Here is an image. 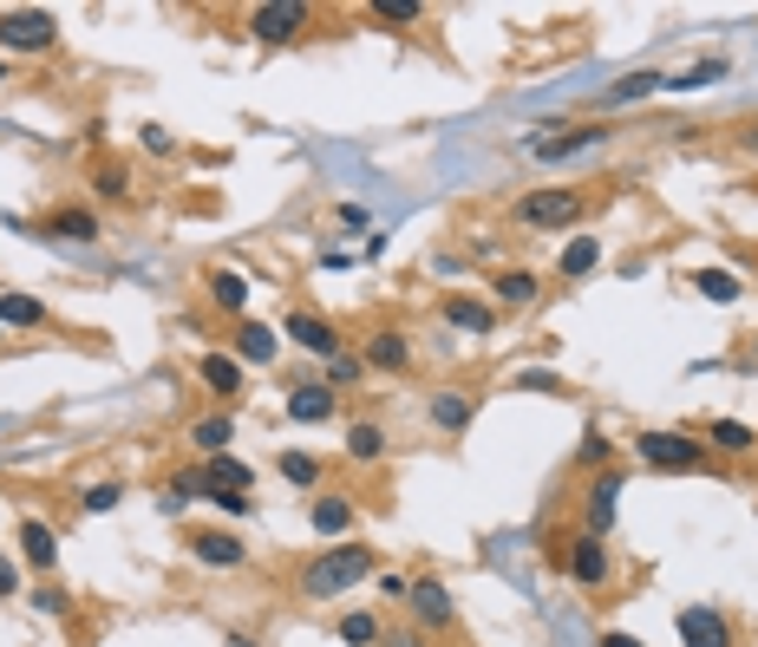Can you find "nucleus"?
Instances as JSON below:
<instances>
[{"label":"nucleus","mask_w":758,"mask_h":647,"mask_svg":"<svg viewBox=\"0 0 758 647\" xmlns=\"http://www.w3.org/2000/svg\"><path fill=\"white\" fill-rule=\"evenodd\" d=\"M341 229H366V210H360V204H341Z\"/></svg>","instance_id":"obj_45"},{"label":"nucleus","mask_w":758,"mask_h":647,"mask_svg":"<svg viewBox=\"0 0 758 647\" xmlns=\"http://www.w3.org/2000/svg\"><path fill=\"white\" fill-rule=\"evenodd\" d=\"M33 608H40V615H53V622H66V615H72V588H60V582L33 588Z\"/></svg>","instance_id":"obj_37"},{"label":"nucleus","mask_w":758,"mask_h":647,"mask_svg":"<svg viewBox=\"0 0 758 647\" xmlns=\"http://www.w3.org/2000/svg\"><path fill=\"white\" fill-rule=\"evenodd\" d=\"M380 595H386V602H406V595H413V575L386 570V575H380Z\"/></svg>","instance_id":"obj_42"},{"label":"nucleus","mask_w":758,"mask_h":647,"mask_svg":"<svg viewBox=\"0 0 758 647\" xmlns=\"http://www.w3.org/2000/svg\"><path fill=\"white\" fill-rule=\"evenodd\" d=\"M562 575H575L582 588H595V595H602V588L615 582V556H609V543H602V536H589V530H582V536H569V563H562Z\"/></svg>","instance_id":"obj_6"},{"label":"nucleus","mask_w":758,"mask_h":647,"mask_svg":"<svg viewBox=\"0 0 758 647\" xmlns=\"http://www.w3.org/2000/svg\"><path fill=\"white\" fill-rule=\"evenodd\" d=\"M197 379H204L216 399H236V393H242V359L236 354H204L197 359Z\"/></svg>","instance_id":"obj_20"},{"label":"nucleus","mask_w":758,"mask_h":647,"mask_svg":"<svg viewBox=\"0 0 758 647\" xmlns=\"http://www.w3.org/2000/svg\"><path fill=\"white\" fill-rule=\"evenodd\" d=\"M276 471L288 478V484H301V491H314V484H321V458H314V451H281Z\"/></svg>","instance_id":"obj_33"},{"label":"nucleus","mask_w":758,"mask_h":647,"mask_svg":"<svg viewBox=\"0 0 758 647\" xmlns=\"http://www.w3.org/2000/svg\"><path fill=\"white\" fill-rule=\"evenodd\" d=\"M40 236H53V242H98V216L79 210V204H60V210L40 222Z\"/></svg>","instance_id":"obj_17"},{"label":"nucleus","mask_w":758,"mask_h":647,"mask_svg":"<svg viewBox=\"0 0 758 647\" xmlns=\"http://www.w3.org/2000/svg\"><path fill=\"white\" fill-rule=\"evenodd\" d=\"M92 190H98L105 204H132V170H125V164H98Z\"/></svg>","instance_id":"obj_35"},{"label":"nucleus","mask_w":758,"mask_h":647,"mask_svg":"<svg viewBox=\"0 0 758 647\" xmlns=\"http://www.w3.org/2000/svg\"><path fill=\"white\" fill-rule=\"evenodd\" d=\"M190 556L204 570H242L249 563V543L236 530H190Z\"/></svg>","instance_id":"obj_10"},{"label":"nucleus","mask_w":758,"mask_h":647,"mask_svg":"<svg viewBox=\"0 0 758 647\" xmlns=\"http://www.w3.org/2000/svg\"><path fill=\"white\" fill-rule=\"evenodd\" d=\"M386 647H425V628H406V635H393Z\"/></svg>","instance_id":"obj_47"},{"label":"nucleus","mask_w":758,"mask_h":647,"mask_svg":"<svg viewBox=\"0 0 758 647\" xmlns=\"http://www.w3.org/2000/svg\"><path fill=\"white\" fill-rule=\"evenodd\" d=\"M438 314H445L458 334H478V341L497 327V307H490V301H478V294H458V288H451V294H438Z\"/></svg>","instance_id":"obj_14"},{"label":"nucleus","mask_w":758,"mask_h":647,"mask_svg":"<svg viewBox=\"0 0 758 647\" xmlns=\"http://www.w3.org/2000/svg\"><path fill=\"white\" fill-rule=\"evenodd\" d=\"M674 628H681L687 647H739L733 641V622H726L719 608H706V602H687V608L674 615Z\"/></svg>","instance_id":"obj_9"},{"label":"nucleus","mask_w":758,"mask_h":647,"mask_svg":"<svg viewBox=\"0 0 758 647\" xmlns=\"http://www.w3.org/2000/svg\"><path fill=\"white\" fill-rule=\"evenodd\" d=\"M144 150H150V157H170V150H177V138H170L164 125H144Z\"/></svg>","instance_id":"obj_43"},{"label":"nucleus","mask_w":758,"mask_h":647,"mask_svg":"<svg viewBox=\"0 0 758 647\" xmlns=\"http://www.w3.org/2000/svg\"><path fill=\"white\" fill-rule=\"evenodd\" d=\"M229 647H256V641H249V635H229Z\"/></svg>","instance_id":"obj_49"},{"label":"nucleus","mask_w":758,"mask_h":647,"mask_svg":"<svg viewBox=\"0 0 758 647\" xmlns=\"http://www.w3.org/2000/svg\"><path fill=\"white\" fill-rule=\"evenodd\" d=\"M634 451H641V465H654V471H713V451H706V438H693V431H641Z\"/></svg>","instance_id":"obj_2"},{"label":"nucleus","mask_w":758,"mask_h":647,"mask_svg":"<svg viewBox=\"0 0 758 647\" xmlns=\"http://www.w3.org/2000/svg\"><path fill=\"white\" fill-rule=\"evenodd\" d=\"M713 79H726V60H719V53L693 60L687 72H667V79H661V92H699V85H713Z\"/></svg>","instance_id":"obj_27"},{"label":"nucleus","mask_w":758,"mask_h":647,"mask_svg":"<svg viewBox=\"0 0 758 647\" xmlns=\"http://www.w3.org/2000/svg\"><path fill=\"white\" fill-rule=\"evenodd\" d=\"M341 641L346 647H380V641H386V628H380V615H373V608H346V615H341Z\"/></svg>","instance_id":"obj_30"},{"label":"nucleus","mask_w":758,"mask_h":647,"mask_svg":"<svg viewBox=\"0 0 758 647\" xmlns=\"http://www.w3.org/2000/svg\"><path fill=\"white\" fill-rule=\"evenodd\" d=\"M693 288H699V294H706V301H719V307H726V301H739V294H746V282H739V275H733V269H693Z\"/></svg>","instance_id":"obj_32"},{"label":"nucleus","mask_w":758,"mask_h":647,"mask_svg":"<svg viewBox=\"0 0 758 647\" xmlns=\"http://www.w3.org/2000/svg\"><path fill=\"white\" fill-rule=\"evenodd\" d=\"M517 393H562V379L543 373V366H523V373H517Z\"/></svg>","instance_id":"obj_41"},{"label":"nucleus","mask_w":758,"mask_h":647,"mask_svg":"<svg viewBox=\"0 0 758 647\" xmlns=\"http://www.w3.org/2000/svg\"><path fill=\"white\" fill-rule=\"evenodd\" d=\"M425 419L438 431H465L478 419V393H465V386H438L432 399H425Z\"/></svg>","instance_id":"obj_13"},{"label":"nucleus","mask_w":758,"mask_h":647,"mask_svg":"<svg viewBox=\"0 0 758 647\" xmlns=\"http://www.w3.org/2000/svg\"><path fill=\"white\" fill-rule=\"evenodd\" d=\"M334 413H341V393L321 386V379H301V386L288 393V419H294V426H328Z\"/></svg>","instance_id":"obj_11"},{"label":"nucleus","mask_w":758,"mask_h":647,"mask_svg":"<svg viewBox=\"0 0 758 647\" xmlns=\"http://www.w3.org/2000/svg\"><path fill=\"white\" fill-rule=\"evenodd\" d=\"M699 438H706V451H726V458H746V451L758 445V431H752V426H739V419H713V426L699 431Z\"/></svg>","instance_id":"obj_23"},{"label":"nucleus","mask_w":758,"mask_h":647,"mask_svg":"<svg viewBox=\"0 0 758 647\" xmlns=\"http://www.w3.org/2000/svg\"><path fill=\"white\" fill-rule=\"evenodd\" d=\"M406 608H413V622L425 635H445L451 622H458V608H451V588L438 582V575H413V595H406Z\"/></svg>","instance_id":"obj_8"},{"label":"nucleus","mask_w":758,"mask_h":647,"mask_svg":"<svg viewBox=\"0 0 758 647\" xmlns=\"http://www.w3.org/2000/svg\"><path fill=\"white\" fill-rule=\"evenodd\" d=\"M204 294H209V307H222V314H242L249 307V282L236 269H204Z\"/></svg>","instance_id":"obj_21"},{"label":"nucleus","mask_w":758,"mask_h":647,"mask_svg":"<svg viewBox=\"0 0 758 647\" xmlns=\"http://www.w3.org/2000/svg\"><path fill=\"white\" fill-rule=\"evenodd\" d=\"M373 575V550L366 543H341V550H321L308 570H301V602H334V595H346L353 582H366Z\"/></svg>","instance_id":"obj_1"},{"label":"nucleus","mask_w":758,"mask_h":647,"mask_svg":"<svg viewBox=\"0 0 758 647\" xmlns=\"http://www.w3.org/2000/svg\"><path fill=\"white\" fill-rule=\"evenodd\" d=\"M0 46L7 53H53L60 46V20L46 7H7L0 13Z\"/></svg>","instance_id":"obj_4"},{"label":"nucleus","mask_w":758,"mask_h":647,"mask_svg":"<svg viewBox=\"0 0 758 647\" xmlns=\"http://www.w3.org/2000/svg\"><path fill=\"white\" fill-rule=\"evenodd\" d=\"M281 341H294L301 354H314V359H334V354L346 347V341H341V327H334V321H321L314 307H294V314L281 321Z\"/></svg>","instance_id":"obj_7"},{"label":"nucleus","mask_w":758,"mask_h":647,"mask_svg":"<svg viewBox=\"0 0 758 647\" xmlns=\"http://www.w3.org/2000/svg\"><path fill=\"white\" fill-rule=\"evenodd\" d=\"M276 354H281V334L269 321H242V327H236V359H242V366H269Z\"/></svg>","instance_id":"obj_18"},{"label":"nucleus","mask_w":758,"mask_h":647,"mask_svg":"<svg viewBox=\"0 0 758 647\" xmlns=\"http://www.w3.org/2000/svg\"><path fill=\"white\" fill-rule=\"evenodd\" d=\"M308 27H314V7H301V0H269V7L249 13V33H256L262 46H288V40H301Z\"/></svg>","instance_id":"obj_5"},{"label":"nucleus","mask_w":758,"mask_h":647,"mask_svg":"<svg viewBox=\"0 0 758 647\" xmlns=\"http://www.w3.org/2000/svg\"><path fill=\"white\" fill-rule=\"evenodd\" d=\"M13 582H20V575H13V556L0 550V595H13Z\"/></svg>","instance_id":"obj_46"},{"label":"nucleus","mask_w":758,"mask_h":647,"mask_svg":"<svg viewBox=\"0 0 758 647\" xmlns=\"http://www.w3.org/2000/svg\"><path fill=\"white\" fill-rule=\"evenodd\" d=\"M20 556H27V570H60V536H53V523L46 516H20Z\"/></svg>","instance_id":"obj_15"},{"label":"nucleus","mask_w":758,"mask_h":647,"mask_svg":"<svg viewBox=\"0 0 758 647\" xmlns=\"http://www.w3.org/2000/svg\"><path fill=\"white\" fill-rule=\"evenodd\" d=\"M386 445H393L386 426H353V431H346V458H353V465H380V458H386Z\"/></svg>","instance_id":"obj_31"},{"label":"nucleus","mask_w":758,"mask_h":647,"mask_svg":"<svg viewBox=\"0 0 758 647\" xmlns=\"http://www.w3.org/2000/svg\"><path fill=\"white\" fill-rule=\"evenodd\" d=\"M216 491H249V465H242V458H229V451H222V458H209V465H204V498H216Z\"/></svg>","instance_id":"obj_25"},{"label":"nucleus","mask_w":758,"mask_h":647,"mask_svg":"<svg viewBox=\"0 0 758 647\" xmlns=\"http://www.w3.org/2000/svg\"><path fill=\"white\" fill-rule=\"evenodd\" d=\"M490 288H497V301H503V307H530V301L543 294V282H537L530 269H503Z\"/></svg>","instance_id":"obj_29"},{"label":"nucleus","mask_w":758,"mask_h":647,"mask_svg":"<svg viewBox=\"0 0 758 647\" xmlns=\"http://www.w3.org/2000/svg\"><path fill=\"white\" fill-rule=\"evenodd\" d=\"M661 79H667V72H627V79H615V85L602 92V105L615 112V105H634V98H654V92H661Z\"/></svg>","instance_id":"obj_28"},{"label":"nucleus","mask_w":758,"mask_h":647,"mask_svg":"<svg viewBox=\"0 0 758 647\" xmlns=\"http://www.w3.org/2000/svg\"><path fill=\"white\" fill-rule=\"evenodd\" d=\"M582 216H589V197L569 190V184H555V190H530V197L517 204V222H523V229H575Z\"/></svg>","instance_id":"obj_3"},{"label":"nucleus","mask_w":758,"mask_h":647,"mask_svg":"<svg viewBox=\"0 0 758 647\" xmlns=\"http://www.w3.org/2000/svg\"><path fill=\"white\" fill-rule=\"evenodd\" d=\"M360 359H366L373 373H406V366H413V341H406L399 327H373V334L360 341Z\"/></svg>","instance_id":"obj_12"},{"label":"nucleus","mask_w":758,"mask_h":647,"mask_svg":"<svg viewBox=\"0 0 758 647\" xmlns=\"http://www.w3.org/2000/svg\"><path fill=\"white\" fill-rule=\"evenodd\" d=\"M308 523H314L321 536H346V530H353V498H346V491H321V498L308 503Z\"/></svg>","instance_id":"obj_19"},{"label":"nucleus","mask_w":758,"mask_h":647,"mask_svg":"<svg viewBox=\"0 0 758 647\" xmlns=\"http://www.w3.org/2000/svg\"><path fill=\"white\" fill-rule=\"evenodd\" d=\"M366 13H373V20H386V27H418V20H425V7H418V0H373Z\"/></svg>","instance_id":"obj_36"},{"label":"nucleus","mask_w":758,"mask_h":647,"mask_svg":"<svg viewBox=\"0 0 758 647\" xmlns=\"http://www.w3.org/2000/svg\"><path fill=\"white\" fill-rule=\"evenodd\" d=\"M569 282H582V275H595L602 269V242L595 236H569V249H562V262H555Z\"/></svg>","instance_id":"obj_26"},{"label":"nucleus","mask_w":758,"mask_h":647,"mask_svg":"<svg viewBox=\"0 0 758 647\" xmlns=\"http://www.w3.org/2000/svg\"><path fill=\"white\" fill-rule=\"evenodd\" d=\"M216 510H229V516H249V498H242V491H216Z\"/></svg>","instance_id":"obj_44"},{"label":"nucleus","mask_w":758,"mask_h":647,"mask_svg":"<svg viewBox=\"0 0 758 647\" xmlns=\"http://www.w3.org/2000/svg\"><path fill=\"white\" fill-rule=\"evenodd\" d=\"M602 138H609L602 125H575V132H562V138H530V150H537V164H562V157H582V150H595Z\"/></svg>","instance_id":"obj_16"},{"label":"nucleus","mask_w":758,"mask_h":647,"mask_svg":"<svg viewBox=\"0 0 758 647\" xmlns=\"http://www.w3.org/2000/svg\"><path fill=\"white\" fill-rule=\"evenodd\" d=\"M609 451H615V445H609L602 431H589V438L575 445V465H582V471H589V465H595V471H609Z\"/></svg>","instance_id":"obj_39"},{"label":"nucleus","mask_w":758,"mask_h":647,"mask_svg":"<svg viewBox=\"0 0 758 647\" xmlns=\"http://www.w3.org/2000/svg\"><path fill=\"white\" fill-rule=\"evenodd\" d=\"M118 503H125V484H92V491L79 498V510H85V516H105V510H118Z\"/></svg>","instance_id":"obj_38"},{"label":"nucleus","mask_w":758,"mask_h":647,"mask_svg":"<svg viewBox=\"0 0 758 647\" xmlns=\"http://www.w3.org/2000/svg\"><path fill=\"white\" fill-rule=\"evenodd\" d=\"M0 321L7 327H46V307L33 294H0Z\"/></svg>","instance_id":"obj_34"},{"label":"nucleus","mask_w":758,"mask_h":647,"mask_svg":"<svg viewBox=\"0 0 758 647\" xmlns=\"http://www.w3.org/2000/svg\"><path fill=\"white\" fill-rule=\"evenodd\" d=\"M602 647H647V641H634V635H621V628H609V635H602Z\"/></svg>","instance_id":"obj_48"},{"label":"nucleus","mask_w":758,"mask_h":647,"mask_svg":"<svg viewBox=\"0 0 758 647\" xmlns=\"http://www.w3.org/2000/svg\"><path fill=\"white\" fill-rule=\"evenodd\" d=\"M190 445H197L204 458H222V451L236 445V419H229V413H209V419H197V426H190Z\"/></svg>","instance_id":"obj_24"},{"label":"nucleus","mask_w":758,"mask_h":647,"mask_svg":"<svg viewBox=\"0 0 758 647\" xmlns=\"http://www.w3.org/2000/svg\"><path fill=\"white\" fill-rule=\"evenodd\" d=\"M0 79H13V66H7V60H0Z\"/></svg>","instance_id":"obj_50"},{"label":"nucleus","mask_w":758,"mask_h":647,"mask_svg":"<svg viewBox=\"0 0 758 647\" xmlns=\"http://www.w3.org/2000/svg\"><path fill=\"white\" fill-rule=\"evenodd\" d=\"M360 373H366V359H360V354H346V347H341L334 359H328V386H353Z\"/></svg>","instance_id":"obj_40"},{"label":"nucleus","mask_w":758,"mask_h":647,"mask_svg":"<svg viewBox=\"0 0 758 647\" xmlns=\"http://www.w3.org/2000/svg\"><path fill=\"white\" fill-rule=\"evenodd\" d=\"M615 498H621V471H602V478L589 484V536H609V523H615Z\"/></svg>","instance_id":"obj_22"}]
</instances>
